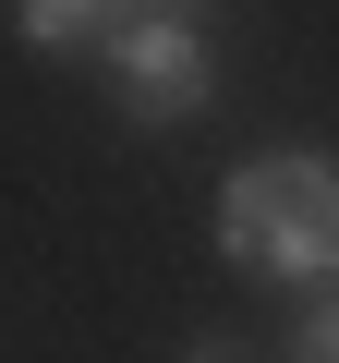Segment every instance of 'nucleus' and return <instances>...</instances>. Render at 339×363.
<instances>
[{
  "mask_svg": "<svg viewBox=\"0 0 339 363\" xmlns=\"http://www.w3.org/2000/svg\"><path fill=\"white\" fill-rule=\"evenodd\" d=\"M218 255L255 267V279L327 291V279H339V169H327L315 145L243 157V169H230V194H218Z\"/></svg>",
  "mask_w": 339,
  "mask_h": 363,
  "instance_id": "nucleus-1",
  "label": "nucleus"
},
{
  "mask_svg": "<svg viewBox=\"0 0 339 363\" xmlns=\"http://www.w3.org/2000/svg\"><path fill=\"white\" fill-rule=\"evenodd\" d=\"M109 85H121L133 121H182V109H206V97H218L206 25H182V13H133V25L109 37Z\"/></svg>",
  "mask_w": 339,
  "mask_h": 363,
  "instance_id": "nucleus-2",
  "label": "nucleus"
},
{
  "mask_svg": "<svg viewBox=\"0 0 339 363\" xmlns=\"http://www.w3.org/2000/svg\"><path fill=\"white\" fill-rule=\"evenodd\" d=\"M133 13H145V0H13V25H25L37 49H109Z\"/></svg>",
  "mask_w": 339,
  "mask_h": 363,
  "instance_id": "nucleus-3",
  "label": "nucleus"
},
{
  "mask_svg": "<svg viewBox=\"0 0 339 363\" xmlns=\"http://www.w3.org/2000/svg\"><path fill=\"white\" fill-rule=\"evenodd\" d=\"M291 363H339V291H315V303H303V327H291Z\"/></svg>",
  "mask_w": 339,
  "mask_h": 363,
  "instance_id": "nucleus-4",
  "label": "nucleus"
},
{
  "mask_svg": "<svg viewBox=\"0 0 339 363\" xmlns=\"http://www.w3.org/2000/svg\"><path fill=\"white\" fill-rule=\"evenodd\" d=\"M145 13H182V25H194V13H206V0H145Z\"/></svg>",
  "mask_w": 339,
  "mask_h": 363,
  "instance_id": "nucleus-5",
  "label": "nucleus"
}]
</instances>
